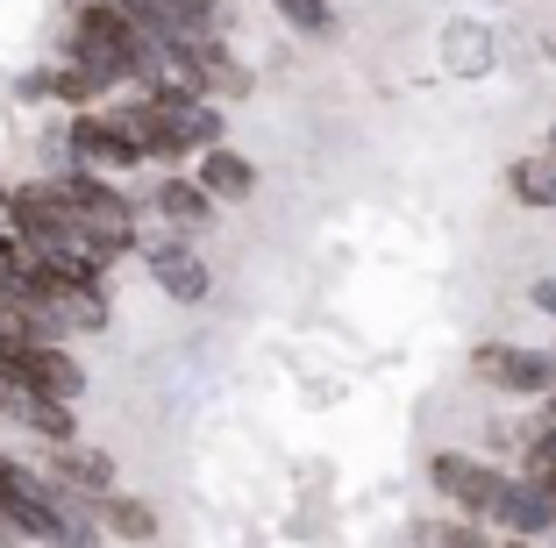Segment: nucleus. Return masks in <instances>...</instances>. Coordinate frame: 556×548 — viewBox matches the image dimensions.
Listing matches in <instances>:
<instances>
[{
  "label": "nucleus",
  "mask_w": 556,
  "mask_h": 548,
  "mask_svg": "<svg viewBox=\"0 0 556 548\" xmlns=\"http://www.w3.org/2000/svg\"><path fill=\"white\" fill-rule=\"evenodd\" d=\"M428 484L442 492V506H457L464 520H485V527H507L514 499H521V470H500V463L464 456V449L428 456Z\"/></svg>",
  "instance_id": "nucleus-1"
},
{
  "label": "nucleus",
  "mask_w": 556,
  "mask_h": 548,
  "mask_svg": "<svg viewBox=\"0 0 556 548\" xmlns=\"http://www.w3.org/2000/svg\"><path fill=\"white\" fill-rule=\"evenodd\" d=\"M50 186H58V200L93 228L100 264H115V257H129V250H136V200L122 193V186H108V171H86V164H79V171L50 178Z\"/></svg>",
  "instance_id": "nucleus-2"
},
{
  "label": "nucleus",
  "mask_w": 556,
  "mask_h": 548,
  "mask_svg": "<svg viewBox=\"0 0 556 548\" xmlns=\"http://www.w3.org/2000/svg\"><path fill=\"white\" fill-rule=\"evenodd\" d=\"M471 378L500 399H549L556 392V349H528V342H478Z\"/></svg>",
  "instance_id": "nucleus-3"
},
{
  "label": "nucleus",
  "mask_w": 556,
  "mask_h": 548,
  "mask_svg": "<svg viewBox=\"0 0 556 548\" xmlns=\"http://www.w3.org/2000/svg\"><path fill=\"white\" fill-rule=\"evenodd\" d=\"M0 520L29 541H50L58 548V484L43 470L15 463V456H0Z\"/></svg>",
  "instance_id": "nucleus-4"
},
{
  "label": "nucleus",
  "mask_w": 556,
  "mask_h": 548,
  "mask_svg": "<svg viewBox=\"0 0 556 548\" xmlns=\"http://www.w3.org/2000/svg\"><path fill=\"white\" fill-rule=\"evenodd\" d=\"M65 150H72V164H86V171H129V164H143V150H136L129 136L115 129V114H108V107L72 114Z\"/></svg>",
  "instance_id": "nucleus-5"
},
{
  "label": "nucleus",
  "mask_w": 556,
  "mask_h": 548,
  "mask_svg": "<svg viewBox=\"0 0 556 548\" xmlns=\"http://www.w3.org/2000/svg\"><path fill=\"white\" fill-rule=\"evenodd\" d=\"M15 378L36 385L43 399H65V406H79V392H86V364L65 342H29V349H15Z\"/></svg>",
  "instance_id": "nucleus-6"
},
{
  "label": "nucleus",
  "mask_w": 556,
  "mask_h": 548,
  "mask_svg": "<svg viewBox=\"0 0 556 548\" xmlns=\"http://www.w3.org/2000/svg\"><path fill=\"white\" fill-rule=\"evenodd\" d=\"M143 264H150V278H157L164 300H186V307H193V300H207V285H214L207 264H200L193 250H186V242H150Z\"/></svg>",
  "instance_id": "nucleus-7"
},
{
  "label": "nucleus",
  "mask_w": 556,
  "mask_h": 548,
  "mask_svg": "<svg viewBox=\"0 0 556 548\" xmlns=\"http://www.w3.org/2000/svg\"><path fill=\"white\" fill-rule=\"evenodd\" d=\"M50 477L86 492V499H108V492H115V456L86 449V442H65V449H50Z\"/></svg>",
  "instance_id": "nucleus-8"
},
{
  "label": "nucleus",
  "mask_w": 556,
  "mask_h": 548,
  "mask_svg": "<svg viewBox=\"0 0 556 548\" xmlns=\"http://www.w3.org/2000/svg\"><path fill=\"white\" fill-rule=\"evenodd\" d=\"M150 207H157L164 221L179 228V235H200V228L214 221V207H222V200H214L200 178H164L157 193H150Z\"/></svg>",
  "instance_id": "nucleus-9"
},
{
  "label": "nucleus",
  "mask_w": 556,
  "mask_h": 548,
  "mask_svg": "<svg viewBox=\"0 0 556 548\" xmlns=\"http://www.w3.org/2000/svg\"><path fill=\"white\" fill-rule=\"evenodd\" d=\"M200 186H207L214 200H250L257 193V164L243 157V150H229V143H214V150H200Z\"/></svg>",
  "instance_id": "nucleus-10"
},
{
  "label": "nucleus",
  "mask_w": 556,
  "mask_h": 548,
  "mask_svg": "<svg viewBox=\"0 0 556 548\" xmlns=\"http://www.w3.org/2000/svg\"><path fill=\"white\" fill-rule=\"evenodd\" d=\"M193 79H200V93H207V100L250 93V72L222 50V36H200V43H193Z\"/></svg>",
  "instance_id": "nucleus-11"
},
{
  "label": "nucleus",
  "mask_w": 556,
  "mask_h": 548,
  "mask_svg": "<svg viewBox=\"0 0 556 548\" xmlns=\"http://www.w3.org/2000/svg\"><path fill=\"white\" fill-rule=\"evenodd\" d=\"M507 193L521 200V207H535V214L556 207V157H549V150H535V157H514V164H507Z\"/></svg>",
  "instance_id": "nucleus-12"
},
{
  "label": "nucleus",
  "mask_w": 556,
  "mask_h": 548,
  "mask_svg": "<svg viewBox=\"0 0 556 548\" xmlns=\"http://www.w3.org/2000/svg\"><path fill=\"white\" fill-rule=\"evenodd\" d=\"M100 527L115 534V541H157V513L143 499H122V492L100 499Z\"/></svg>",
  "instance_id": "nucleus-13"
},
{
  "label": "nucleus",
  "mask_w": 556,
  "mask_h": 548,
  "mask_svg": "<svg viewBox=\"0 0 556 548\" xmlns=\"http://www.w3.org/2000/svg\"><path fill=\"white\" fill-rule=\"evenodd\" d=\"M421 548H500L485 534V520H435V527H421Z\"/></svg>",
  "instance_id": "nucleus-14"
},
{
  "label": "nucleus",
  "mask_w": 556,
  "mask_h": 548,
  "mask_svg": "<svg viewBox=\"0 0 556 548\" xmlns=\"http://www.w3.org/2000/svg\"><path fill=\"white\" fill-rule=\"evenodd\" d=\"M271 8L293 22L300 36H328V29H336V0H271Z\"/></svg>",
  "instance_id": "nucleus-15"
},
{
  "label": "nucleus",
  "mask_w": 556,
  "mask_h": 548,
  "mask_svg": "<svg viewBox=\"0 0 556 548\" xmlns=\"http://www.w3.org/2000/svg\"><path fill=\"white\" fill-rule=\"evenodd\" d=\"M485 43H492L485 29H450V72H485L492 65Z\"/></svg>",
  "instance_id": "nucleus-16"
},
{
  "label": "nucleus",
  "mask_w": 556,
  "mask_h": 548,
  "mask_svg": "<svg viewBox=\"0 0 556 548\" xmlns=\"http://www.w3.org/2000/svg\"><path fill=\"white\" fill-rule=\"evenodd\" d=\"M22 250H29V242L15 235V228L0 221V285H8V278H15V264H22Z\"/></svg>",
  "instance_id": "nucleus-17"
},
{
  "label": "nucleus",
  "mask_w": 556,
  "mask_h": 548,
  "mask_svg": "<svg viewBox=\"0 0 556 548\" xmlns=\"http://www.w3.org/2000/svg\"><path fill=\"white\" fill-rule=\"evenodd\" d=\"M528 300H535V307H542V314H556V278H542V285H535V292H528Z\"/></svg>",
  "instance_id": "nucleus-18"
},
{
  "label": "nucleus",
  "mask_w": 556,
  "mask_h": 548,
  "mask_svg": "<svg viewBox=\"0 0 556 548\" xmlns=\"http://www.w3.org/2000/svg\"><path fill=\"white\" fill-rule=\"evenodd\" d=\"M542 150H549V157H556V122H549V136H542Z\"/></svg>",
  "instance_id": "nucleus-19"
},
{
  "label": "nucleus",
  "mask_w": 556,
  "mask_h": 548,
  "mask_svg": "<svg viewBox=\"0 0 556 548\" xmlns=\"http://www.w3.org/2000/svg\"><path fill=\"white\" fill-rule=\"evenodd\" d=\"M549 399H556V392H549Z\"/></svg>",
  "instance_id": "nucleus-20"
},
{
  "label": "nucleus",
  "mask_w": 556,
  "mask_h": 548,
  "mask_svg": "<svg viewBox=\"0 0 556 548\" xmlns=\"http://www.w3.org/2000/svg\"><path fill=\"white\" fill-rule=\"evenodd\" d=\"M43 548H50V541H43Z\"/></svg>",
  "instance_id": "nucleus-21"
}]
</instances>
